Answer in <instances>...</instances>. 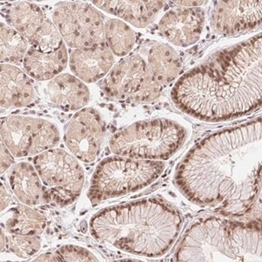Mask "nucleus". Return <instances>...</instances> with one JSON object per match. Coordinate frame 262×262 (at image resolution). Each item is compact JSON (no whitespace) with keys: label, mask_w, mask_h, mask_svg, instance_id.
I'll return each mask as SVG.
<instances>
[{"label":"nucleus","mask_w":262,"mask_h":262,"mask_svg":"<svg viewBox=\"0 0 262 262\" xmlns=\"http://www.w3.org/2000/svg\"><path fill=\"white\" fill-rule=\"evenodd\" d=\"M261 118L206 136L182 158L174 185L186 200L242 217L261 210Z\"/></svg>","instance_id":"obj_1"},{"label":"nucleus","mask_w":262,"mask_h":262,"mask_svg":"<svg viewBox=\"0 0 262 262\" xmlns=\"http://www.w3.org/2000/svg\"><path fill=\"white\" fill-rule=\"evenodd\" d=\"M170 97L179 111L201 122H230L256 111L262 102L261 33L186 72Z\"/></svg>","instance_id":"obj_2"},{"label":"nucleus","mask_w":262,"mask_h":262,"mask_svg":"<svg viewBox=\"0 0 262 262\" xmlns=\"http://www.w3.org/2000/svg\"><path fill=\"white\" fill-rule=\"evenodd\" d=\"M184 226L182 214L159 198H144L102 209L90 221L91 236L125 253L161 258L170 252Z\"/></svg>","instance_id":"obj_3"},{"label":"nucleus","mask_w":262,"mask_h":262,"mask_svg":"<svg viewBox=\"0 0 262 262\" xmlns=\"http://www.w3.org/2000/svg\"><path fill=\"white\" fill-rule=\"evenodd\" d=\"M175 261H262L260 221L203 217L189 227Z\"/></svg>","instance_id":"obj_4"},{"label":"nucleus","mask_w":262,"mask_h":262,"mask_svg":"<svg viewBox=\"0 0 262 262\" xmlns=\"http://www.w3.org/2000/svg\"><path fill=\"white\" fill-rule=\"evenodd\" d=\"M191 134L186 123L175 118L157 117L134 122L111 137L114 155L165 161L176 155Z\"/></svg>","instance_id":"obj_5"},{"label":"nucleus","mask_w":262,"mask_h":262,"mask_svg":"<svg viewBox=\"0 0 262 262\" xmlns=\"http://www.w3.org/2000/svg\"><path fill=\"white\" fill-rule=\"evenodd\" d=\"M163 161L112 156L101 160L93 173L88 198L93 206L149 187L163 175Z\"/></svg>","instance_id":"obj_6"},{"label":"nucleus","mask_w":262,"mask_h":262,"mask_svg":"<svg viewBox=\"0 0 262 262\" xmlns=\"http://www.w3.org/2000/svg\"><path fill=\"white\" fill-rule=\"evenodd\" d=\"M45 191V202L65 207L76 201L81 195L85 173L81 163L65 149H48L33 158Z\"/></svg>","instance_id":"obj_7"},{"label":"nucleus","mask_w":262,"mask_h":262,"mask_svg":"<svg viewBox=\"0 0 262 262\" xmlns=\"http://www.w3.org/2000/svg\"><path fill=\"white\" fill-rule=\"evenodd\" d=\"M101 90L115 101L148 103L160 96L162 86L156 81L143 58L134 54L114 65L101 82Z\"/></svg>","instance_id":"obj_8"},{"label":"nucleus","mask_w":262,"mask_h":262,"mask_svg":"<svg viewBox=\"0 0 262 262\" xmlns=\"http://www.w3.org/2000/svg\"><path fill=\"white\" fill-rule=\"evenodd\" d=\"M1 140L15 158L35 157L60 143L54 122L33 116H8L1 119Z\"/></svg>","instance_id":"obj_9"},{"label":"nucleus","mask_w":262,"mask_h":262,"mask_svg":"<svg viewBox=\"0 0 262 262\" xmlns=\"http://www.w3.org/2000/svg\"><path fill=\"white\" fill-rule=\"evenodd\" d=\"M53 22L66 46L73 49L106 43L103 18L94 6L86 2L57 4L53 12Z\"/></svg>","instance_id":"obj_10"},{"label":"nucleus","mask_w":262,"mask_h":262,"mask_svg":"<svg viewBox=\"0 0 262 262\" xmlns=\"http://www.w3.org/2000/svg\"><path fill=\"white\" fill-rule=\"evenodd\" d=\"M106 137V123L94 107H84L72 117L64 136L66 146L80 162L91 164L98 158Z\"/></svg>","instance_id":"obj_11"},{"label":"nucleus","mask_w":262,"mask_h":262,"mask_svg":"<svg viewBox=\"0 0 262 262\" xmlns=\"http://www.w3.org/2000/svg\"><path fill=\"white\" fill-rule=\"evenodd\" d=\"M262 1H215L210 11L214 33L235 36L261 27Z\"/></svg>","instance_id":"obj_12"},{"label":"nucleus","mask_w":262,"mask_h":262,"mask_svg":"<svg viewBox=\"0 0 262 262\" xmlns=\"http://www.w3.org/2000/svg\"><path fill=\"white\" fill-rule=\"evenodd\" d=\"M205 26L206 12L200 7H176L164 13L158 29L172 45L188 48L200 40Z\"/></svg>","instance_id":"obj_13"},{"label":"nucleus","mask_w":262,"mask_h":262,"mask_svg":"<svg viewBox=\"0 0 262 262\" xmlns=\"http://www.w3.org/2000/svg\"><path fill=\"white\" fill-rule=\"evenodd\" d=\"M115 65V55L106 43L73 49L69 56L72 73L86 83H95L106 77Z\"/></svg>","instance_id":"obj_14"},{"label":"nucleus","mask_w":262,"mask_h":262,"mask_svg":"<svg viewBox=\"0 0 262 262\" xmlns=\"http://www.w3.org/2000/svg\"><path fill=\"white\" fill-rule=\"evenodd\" d=\"M45 95L54 107L64 111H79L90 101V91L83 81L70 74H60L49 81Z\"/></svg>","instance_id":"obj_15"},{"label":"nucleus","mask_w":262,"mask_h":262,"mask_svg":"<svg viewBox=\"0 0 262 262\" xmlns=\"http://www.w3.org/2000/svg\"><path fill=\"white\" fill-rule=\"evenodd\" d=\"M35 90L30 78L18 67L1 65V107L18 108L31 104L35 99Z\"/></svg>","instance_id":"obj_16"},{"label":"nucleus","mask_w":262,"mask_h":262,"mask_svg":"<svg viewBox=\"0 0 262 262\" xmlns=\"http://www.w3.org/2000/svg\"><path fill=\"white\" fill-rule=\"evenodd\" d=\"M98 8L137 28H144L161 12L165 1H93Z\"/></svg>","instance_id":"obj_17"},{"label":"nucleus","mask_w":262,"mask_h":262,"mask_svg":"<svg viewBox=\"0 0 262 262\" xmlns=\"http://www.w3.org/2000/svg\"><path fill=\"white\" fill-rule=\"evenodd\" d=\"M12 192L22 204L39 206L45 202V191L35 167L27 162L16 164L8 171Z\"/></svg>","instance_id":"obj_18"},{"label":"nucleus","mask_w":262,"mask_h":262,"mask_svg":"<svg viewBox=\"0 0 262 262\" xmlns=\"http://www.w3.org/2000/svg\"><path fill=\"white\" fill-rule=\"evenodd\" d=\"M67 46L54 52H43L31 47L23 60L29 76L36 81H50L65 70L69 63Z\"/></svg>","instance_id":"obj_19"},{"label":"nucleus","mask_w":262,"mask_h":262,"mask_svg":"<svg viewBox=\"0 0 262 262\" xmlns=\"http://www.w3.org/2000/svg\"><path fill=\"white\" fill-rule=\"evenodd\" d=\"M2 229L16 235L39 236L47 227L46 217L27 205L16 206L1 215Z\"/></svg>","instance_id":"obj_20"},{"label":"nucleus","mask_w":262,"mask_h":262,"mask_svg":"<svg viewBox=\"0 0 262 262\" xmlns=\"http://www.w3.org/2000/svg\"><path fill=\"white\" fill-rule=\"evenodd\" d=\"M146 62L156 81L162 86L176 81L183 67L178 53L164 44L152 46Z\"/></svg>","instance_id":"obj_21"},{"label":"nucleus","mask_w":262,"mask_h":262,"mask_svg":"<svg viewBox=\"0 0 262 262\" xmlns=\"http://www.w3.org/2000/svg\"><path fill=\"white\" fill-rule=\"evenodd\" d=\"M2 12L8 26L27 39H30L46 19L40 7L30 2L10 4Z\"/></svg>","instance_id":"obj_22"},{"label":"nucleus","mask_w":262,"mask_h":262,"mask_svg":"<svg viewBox=\"0 0 262 262\" xmlns=\"http://www.w3.org/2000/svg\"><path fill=\"white\" fill-rule=\"evenodd\" d=\"M106 45L115 56L126 57L136 44V35L124 21L111 18L104 24Z\"/></svg>","instance_id":"obj_23"},{"label":"nucleus","mask_w":262,"mask_h":262,"mask_svg":"<svg viewBox=\"0 0 262 262\" xmlns=\"http://www.w3.org/2000/svg\"><path fill=\"white\" fill-rule=\"evenodd\" d=\"M1 62L17 64L24 60L28 51V39L15 29L1 23Z\"/></svg>","instance_id":"obj_24"},{"label":"nucleus","mask_w":262,"mask_h":262,"mask_svg":"<svg viewBox=\"0 0 262 262\" xmlns=\"http://www.w3.org/2000/svg\"><path fill=\"white\" fill-rule=\"evenodd\" d=\"M41 238L37 235H16L1 229V252L15 254L22 259H28L40 250Z\"/></svg>","instance_id":"obj_25"},{"label":"nucleus","mask_w":262,"mask_h":262,"mask_svg":"<svg viewBox=\"0 0 262 262\" xmlns=\"http://www.w3.org/2000/svg\"><path fill=\"white\" fill-rule=\"evenodd\" d=\"M28 42L31 47L43 52H54L66 46L56 26L48 18L45 19Z\"/></svg>","instance_id":"obj_26"},{"label":"nucleus","mask_w":262,"mask_h":262,"mask_svg":"<svg viewBox=\"0 0 262 262\" xmlns=\"http://www.w3.org/2000/svg\"><path fill=\"white\" fill-rule=\"evenodd\" d=\"M54 253L57 261H100V259L92 251L77 245H64L59 247Z\"/></svg>","instance_id":"obj_27"},{"label":"nucleus","mask_w":262,"mask_h":262,"mask_svg":"<svg viewBox=\"0 0 262 262\" xmlns=\"http://www.w3.org/2000/svg\"><path fill=\"white\" fill-rule=\"evenodd\" d=\"M1 173L6 172L9 170L14 165V156L12 155V152L7 148L3 141L1 140Z\"/></svg>","instance_id":"obj_28"},{"label":"nucleus","mask_w":262,"mask_h":262,"mask_svg":"<svg viewBox=\"0 0 262 262\" xmlns=\"http://www.w3.org/2000/svg\"><path fill=\"white\" fill-rule=\"evenodd\" d=\"M0 198H1V212H3L12 204V196L4 186L3 184H1V188H0Z\"/></svg>","instance_id":"obj_29"},{"label":"nucleus","mask_w":262,"mask_h":262,"mask_svg":"<svg viewBox=\"0 0 262 262\" xmlns=\"http://www.w3.org/2000/svg\"><path fill=\"white\" fill-rule=\"evenodd\" d=\"M172 5H175L176 7H183V8H194L200 7L206 3L205 1H173L170 2Z\"/></svg>","instance_id":"obj_30"},{"label":"nucleus","mask_w":262,"mask_h":262,"mask_svg":"<svg viewBox=\"0 0 262 262\" xmlns=\"http://www.w3.org/2000/svg\"><path fill=\"white\" fill-rule=\"evenodd\" d=\"M33 261L54 262L57 261V258L54 252H53V253H45L36 257L35 259H33Z\"/></svg>","instance_id":"obj_31"}]
</instances>
